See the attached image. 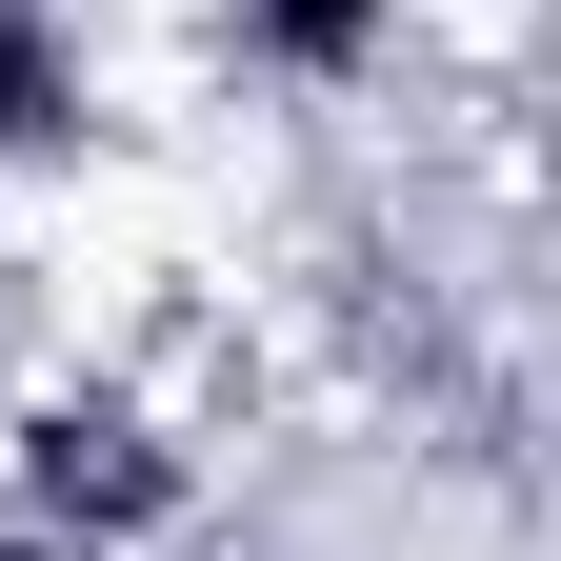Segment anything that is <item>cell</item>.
Returning <instances> with one entry per match:
<instances>
[{
	"label": "cell",
	"instance_id": "obj_2",
	"mask_svg": "<svg viewBox=\"0 0 561 561\" xmlns=\"http://www.w3.org/2000/svg\"><path fill=\"white\" fill-rule=\"evenodd\" d=\"M221 60L261 101H381L401 81V0H221Z\"/></svg>",
	"mask_w": 561,
	"mask_h": 561
},
{
	"label": "cell",
	"instance_id": "obj_3",
	"mask_svg": "<svg viewBox=\"0 0 561 561\" xmlns=\"http://www.w3.org/2000/svg\"><path fill=\"white\" fill-rule=\"evenodd\" d=\"M81 140H101V81H81V21H60V0H0V181L81 161Z\"/></svg>",
	"mask_w": 561,
	"mask_h": 561
},
{
	"label": "cell",
	"instance_id": "obj_5",
	"mask_svg": "<svg viewBox=\"0 0 561 561\" xmlns=\"http://www.w3.org/2000/svg\"><path fill=\"white\" fill-rule=\"evenodd\" d=\"M0 561H60V541H21V522H0Z\"/></svg>",
	"mask_w": 561,
	"mask_h": 561
},
{
	"label": "cell",
	"instance_id": "obj_1",
	"mask_svg": "<svg viewBox=\"0 0 561 561\" xmlns=\"http://www.w3.org/2000/svg\"><path fill=\"white\" fill-rule=\"evenodd\" d=\"M0 522L60 541V561H161V541L221 522V461L140 362H41L0 401Z\"/></svg>",
	"mask_w": 561,
	"mask_h": 561
},
{
	"label": "cell",
	"instance_id": "obj_4",
	"mask_svg": "<svg viewBox=\"0 0 561 561\" xmlns=\"http://www.w3.org/2000/svg\"><path fill=\"white\" fill-rule=\"evenodd\" d=\"M161 561H301V541H241V522H201V541H161Z\"/></svg>",
	"mask_w": 561,
	"mask_h": 561
}]
</instances>
